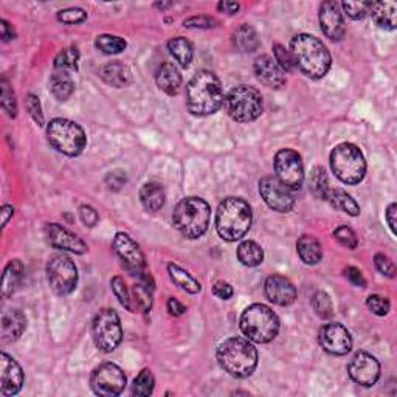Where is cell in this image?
<instances>
[{
	"mask_svg": "<svg viewBox=\"0 0 397 397\" xmlns=\"http://www.w3.org/2000/svg\"><path fill=\"white\" fill-rule=\"evenodd\" d=\"M241 330L250 341L269 343L280 332V319L266 304H251L241 315Z\"/></svg>",
	"mask_w": 397,
	"mask_h": 397,
	"instance_id": "6",
	"label": "cell"
},
{
	"mask_svg": "<svg viewBox=\"0 0 397 397\" xmlns=\"http://www.w3.org/2000/svg\"><path fill=\"white\" fill-rule=\"evenodd\" d=\"M216 24L217 22L213 17L193 16L183 22V26L185 28H193V30H208V28H213V26H216Z\"/></svg>",
	"mask_w": 397,
	"mask_h": 397,
	"instance_id": "50",
	"label": "cell"
},
{
	"mask_svg": "<svg viewBox=\"0 0 397 397\" xmlns=\"http://www.w3.org/2000/svg\"><path fill=\"white\" fill-rule=\"evenodd\" d=\"M126 182H128V176L121 169H115L105 176V185L110 191H120Z\"/></svg>",
	"mask_w": 397,
	"mask_h": 397,
	"instance_id": "52",
	"label": "cell"
},
{
	"mask_svg": "<svg viewBox=\"0 0 397 397\" xmlns=\"http://www.w3.org/2000/svg\"><path fill=\"white\" fill-rule=\"evenodd\" d=\"M276 178L290 189H300L304 182L301 155L294 149H280L275 155Z\"/></svg>",
	"mask_w": 397,
	"mask_h": 397,
	"instance_id": "13",
	"label": "cell"
},
{
	"mask_svg": "<svg viewBox=\"0 0 397 397\" xmlns=\"http://www.w3.org/2000/svg\"><path fill=\"white\" fill-rule=\"evenodd\" d=\"M374 264H375V269L379 270L382 275H385L388 278H394V275H396L394 262L389 260L388 256L382 255V253H377L374 256Z\"/></svg>",
	"mask_w": 397,
	"mask_h": 397,
	"instance_id": "51",
	"label": "cell"
},
{
	"mask_svg": "<svg viewBox=\"0 0 397 397\" xmlns=\"http://www.w3.org/2000/svg\"><path fill=\"white\" fill-rule=\"evenodd\" d=\"M168 50L178 62V65L183 69H187L191 64V61H193L194 50H193V45H191V42L187 37H182V36L173 37L168 42Z\"/></svg>",
	"mask_w": 397,
	"mask_h": 397,
	"instance_id": "34",
	"label": "cell"
},
{
	"mask_svg": "<svg viewBox=\"0 0 397 397\" xmlns=\"http://www.w3.org/2000/svg\"><path fill=\"white\" fill-rule=\"evenodd\" d=\"M324 201L330 203V207H334L335 210L343 211V213H346L349 216H359L360 214V207L359 203H357L353 196L348 194L345 189H340V188H329L326 198Z\"/></svg>",
	"mask_w": 397,
	"mask_h": 397,
	"instance_id": "27",
	"label": "cell"
},
{
	"mask_svg": "<svg viewBox=\"0 0 397 397\" xmlns=\"http://www.w3.org/2000/svg\"><path fill=\"white\" fill-rule=\"evenodd\" d=\"M296 251L298 256L301 257V261L304 264H307V266H315V264H319L323 257V248L320 246V242L309 235H304L298 239Z\"/></svg>",
	"mask_w": 397,
	"mask_h": 397,
	"instance_id": "29",
	"label": "cell"
},
{
	"mask_svg": "<svg viewBox=\"0 0 397 397\" xmlns=\"http://www.w3.org/2000/svg\"><path fill=\"white\" fill-rule=\"evenodd\" d=\"M15 214V208L11 207V205H3L2 207V227L5 228L6 223L10 222V219Z\"/></svg>",
	"mask_w": 397,
	"mask_h": 397,
	"instance_id": "60",
	"label": "cell"
},
{
	"mask_svg": "<svg viewBox=\"0 0 397 397\" xmlns=\"http://www.w3.org/2000/svg\"><path fill=\"white\" fill-rule=\"evenodd\" d=\"M330 168L340 182L357 185L365 178L366 160L355 144L340 143L330 152Z\"/></svg>",
	"mask_w": 397,
	"mask_h": 397,
	"instance_id": "7",
	"label": "cell"
},
{
	"mask_svg": "<svg viewBox=\"0 0 397 397\" xmlns=\"http://www.w3.org/2000/svg\"><path fill=\"white\" fill-rule=\"evenodd\" d=\"M168 273L171 281H173L176 286L183 290V292L196 295L201 292V282H198L194 276H191L187 270H183L182 267H178L177 264H169L168 266Z\"/></svg>",
	"mask_w": 397,
	"mask_h": 397,
	"instance_id": "33",
	"label": "cell"
},
{
	"mask_svg": "<svg viewBox=\"0 0 397 397\" xmlns=\"http://www.w3.org/2000/svg\"><path fill=\"white\" fill-rule=\"evenodd\" d=\"M239 8H241V5L237 3V2H227V0H225V2H219L217 3V10H219L221 12H225V15H236L237 11H239Z\"/></svg>",
	"mask_w": 397,
	"mask_h": 397,
	"instance_id": "58",
	"label": "cell"
},
{
	"mask_svg": "<svg viewBox=\"0 0 397 397\" xmlns=\"http://www.w3.org/2000/svg\"><path fill=\"white\" fill-rule=\"evenodd\" d=\"M320 26L324 36L330 41H341L345 36L346 26L345 21H343V12L340 3L334 2V0H328L320 5Z\"/></svg>",
	"mask_w": 397,
	"mask_h": 397,
	"instance_id": "18",
	"label": "cell"
},
{
	"mask_svg": "<svg viewBox=\"0 0 397 397\" xmlns=\"http://www.w3.org/2000/svg\"><path fill=\"white\" fill-rule=\"evenodd\" d=\"M25 109L28 112V115L33 118L37 126H44V114L41 108V101L39 98L33 94H28L25 98Z\"/></svg>",
	"mask_w": 397,
	"mask_h": 397,
	"instance_id": "48",
	"label": "cell"
},
{
	"mask_svg": "<svg viewBox=\"0 0 397 397\" xmlns=\"http://www.w3.org/2000/svg\"><path fill=\"white\" fill-rule=\"evenodd\" d=\"M396 213H397V205L391 203L389 207L387 208V222L389 225V228H391V233L396 236L397 235V227H396Z\"/></svg>",
	"mask_w": 397,
	"mask_h": 397,
	"instance_id": "57",
	"label": "cell"
},
{
	"mask_svg": "<svg viewBox=\"0 0 397 397\" xmlns=\"http://www.w3.org/2000/svg\"><path fill=\"white\" fill-rule=\"evenodd\" d=\"M0 31H2V41L8 42L11 39L16 37V33L12 30V26L10 25V22H6L5 19L0 21Z\"/></svg>",
	"mask_w": 397,
	"mask_h": 397,
	"instance_id": "59",
	"label": "cell"
},
{
	"mask_svg": "<svg viewBox=\"0 0 397 397\" xmlns=\"http://www.w3.org/2000/svg\"><path fill=\"white\" fill-rule=\"evenodd\" d=\"M154 387H155L154 374H152L151 369L144 368L134 380V385H132V394L138 396V397H148L152 394V391H154Z\"/></svg>",
	"mask_w": 397,
	"mask_h": 397,
	"instance_id": "38",
	"label": "cell"
},
{
	"mask_svg": "<svg viewBox=\"0 0 397 397\" xmlns=\"http://www.w3.org/2000/svg\"><path fill=\"white\" fill-rule=\"evenodd\" d=\"M2 108L11 118H16L17 115V101L16 95L12 92L10 83L3 78L2 79Z\"/></svg>",
	"mask_w": 397,
	"mask_h": 397,
	"instance_id": "44",
	"label": "cell"
},
{
	"mask_svg": "<svg viewBox=\"0 0 397 397\" xmlns=\"http://www.w3.org/2000/svg\"><path fill=\"white\" fill-rule=\"evenodd\" d=\"M366 306L373 314L379 315V316H385L389 312V307H391V304H389V300L385 296L369 295L366 298Z\"/></svg>",
	"mask_w": 397,
	"mask_h": 397,
	"instance_id": "49",
	"label": "cell"
},
{
	"mask_svg": "<svg viewBox=\"0 0 397 397\" xmlns=\"http://www.w3.org/2000/svg\"><path fill=\"white\" fill-rule=\"evenodd\" d=\"M217 362L225 373L236 379H246L257 366V350L248 339L231 337L223 340L216 350Z\"/></svg>",
	"mask_w": 397,
	"mask_h": 397,
	"instance_id": "3",
	"label": "cell"
},
{
	"mask_svg": "<svg viewBox=\"0 0 397 397\" xmlns=\"http://www.w3.org/2000/svg\"><path fill=\"white\" fill-rule=\"evenodd\" d=\"M112 248H114L115 255L120 257L124 269L128 270L130 275H135L140 278L148 272L146 270V257H144L142 248L138 244L132 239L129 235L126 233H117L112 242Z\"/></svg>",
	"mask_w": 397,
	"mask_h": 397,
	"instance_id": "14",
	"label": "cell"
},
{
	"mask_svg": "<svg viewBox=\"0 0 397 397\" xmlns=\"http://www.w3.org/2000/svg\"><path fill=\"white\" fill-rule=\"evenodd\" d=\"M110 286L112 290H114L115 296L118 298V301L123 307H126L129 310V312H134V306H132L130 303V295H129V290L126 287V282L121 276H114L110 281Z\"/></svg>",
	"mask_w": 397,
	"mask_h": 397,
	"instance_id": "42",
	"label": "cell"
},
{
	"mask_svg": "<svg viewBox=\"0 0 397 397\" xmlns=\"http://www.w3.org/2000/svg\"><path fill=\"white\" fill-rule=\"evenodd\" d=\"M334 239L340 244V246L346 247L349 250L357 248V244H359V239H357L355 231L350 227H339L334 231Z\"/></svg>",
	"mask_w": 397,
	"mask_h": 397,
	"instance_id": "45",
	"label": "cell"
},
{
	"mask_svg": "<svg viewBox=\"0 0 397 397\" xmlns=\"http://www.w3.org/2000/svg\"><path fill=\"white\" fill-rule=\"evenodd\" d=\"M95 47L99 51H103L104 55H118V53L126 50V47H128V42H126L124 39L120 36L99 35L95 39Z\"/></svg>",
	"mask_w": 397,
	"mask_h": 397,
	"instance_id": "37",
	"label": "cell"
},
{
	"mask_svg": "<svg viewBox=\"0 0 397 397\" xmlns=\"http://www.w3.org/2000/svg\"><path fill=\"white\" fill-rule=\"evenodd\" d=\"M255 75L257 78V81L266 85L269 89L280 90L286 85V71H284L280 65L276 64L275 59L269 55H262L260 58H256V61L253 64Z\"/></svg>",
	"mask_w": 397,
	"mask_h": 397,
	"instance_id": "21",
	"label": "cell"
},
{
	"mask_svg": "<svg viewBox=\"0 0 397 397\" xmlns=\"http://www.w3.org/2000/svg\"><path fill=\"white\" fill-rule=\"evenodd\" d=\"M369 5L371 2H343L340 6L350 19L360 21L369 12Z\"/></svg>",
	"mask_w": 397,
	"mask_h": 397,
	"instance_id": "46",
	"label": "cell"
},
{
	"mask_svg": "<svg viewBox=\"0 0 397 397\" xmlns=\"http://www.w3.org/2000/svg\"><path fill=\"white\" fill-rule=\"evenodd\" d=\"M309 188H310V193H312L316 198H321V201L326 198V194L330 187H329V178L324 168L316 167L312 169L310 178H309Z\"/></svg>",
	"mask_w": 397,
	"mask_h": 397,
	"instance_id": "36",
	"label": "cell"
},
{
	"mask_svg": "<svg viewBox=\"0 0 397 397\" xmlns=\"http://www.w3.org/2000/svg\"><path fill=\"white\" fill-rule=\"evenodd\" d=\"M237 260L241 261L242 266L256 267L264 261V250L255 241H244L237 247Z\"/></svg>",
	"mask_w": 397,
	"mask_h": 397,
	"instance_id": "35",
	"label": "cell"
},
{
	"mask_svg": "<svg viewBox=\"0 0 397 397\" xmlns=\"http://www.w3.org/2000/svg\"><path fill=\"white\" fill-rule=\"evenodd\" d=\"M47 281L56 295H70L78 284V269L75 262L64 253L53 255L47 262Z\"/></svg>",
	"mask_w": 397,
	"mask_h": 397,
	"instance_id": "11",
	"label": "cell"
},
{
	"mask_svg": "<svg viewBox=\"0 0 397 397\" xmlns=\"http://www.w3.org/2000/svg\"><path fill=\"white\" fill-rule=\"evenodd\" d=\"M345 278L355 287H366V280L363 273L357 267H348L345 269Z\"/></svg>",
	"mask_w": 397,
	"mask_h": 397,
	"instance_id": "54",
	"label": "cell"
},
{
	"mask_svg": "<svg viewBox=\"0 0 397 397\" xmlns=\"http://www.w3.org/2000/svg\"><path fill=\"white\" fill-rule=\"evenodd\" d=\"M47 138L53 148L67 157H78L87 144L84 129L67 118H53L47 126Z\"/></svg>",
	"mask_w": 397,
	"mask_h": 397,
	"instance_id": "8",
	"label": "cell"
},
{
	"mask_svg": "<svg viewBox=\"0 0 397 397\" xmlns=\"http://www.w3.org/2000/svg\"><path fill=\"white\" fill-rule=\"evenodd\" d=\"M320 346L332 355H346L353 349V337L340 323H328L320 329Z\"/></svg>",
	"mask_w": 397,
	"mask_h": 397,
	"instance_id": "17",
	"label": "cell"
},
{
	"mask_svg": "<svg viewBox=\"0 0 397 397\" xmlns=\"http://www.w3.org/2000/svg\"><path fill=\"white\" fill-rule=\"evenodd\" d=\"M264 292H266L269 301L276 304V306L286 307L296 300V289L294 282L282 275L269 276L264 282Z\"/></svg>",
	"mask_w": 397,
	"mask_h": 397,
	"instance_id": "22",
	"label": "cell"
},
{
	"mask_svg": "<svg viewBox=\"0 0 397 397\" xmlns=\"http://www.w3.org/2000/svg\"><path fill=\"white\" fill-rule=\"evenodd\" d=\"M24 278V264L19 260H12L3 270L2 275V295L3 298H8L16 292L19 284H21Z\"/></svg>",
	"mask_w": 397,
	"mask_h": 397,
	"instance_id": "30",
	"label": "cell"
},
{
	"mask_svg": "<svg viewBox=\"0 0 397 397\" xmlns=\"http://www.w3.org/2000/svg\"><path fill=\"white\" fill-rule=\"evenodd\" d=\"M50 90L58 101H67L75 92L74 79L69 75V71L55 70V74L50 78Z\"/></svg>",
	"mask_w": 397,
	"mask_h": 397,
	"instance_id": "31",
	"label": "cell"
},
{
	"mask_svg": "<svg viewBox=\"0 0 397 397\" xmlns=\"http://www.w3.org/2000/svg\"><path fill=\"white\" fill-rule=\"evenodd\" d=\"M155 83L158 89L169 96L177 95L182 87V75L174 64L163 62L155 71Z\"/></svg>",
	"mask_w": 397,
	"mask_h": 397,
	"instance_id": "23",
	"label": "cell"
},
{
	"mask_svg": "<svg viewBox=\"0 0 397 397\" xmlns=\"http://www.w3.org/2000/svg\"><path fill=\"white\" fill-rule=\"evenodd\" d=\"M99 76H101L105 84H109L115 89L126 87V85H129L132 81V74L128 65L118 61L103 65V67L99 69Z\"/></svg>",
	"mask_w": 397,
	"mask_h": 397,
	"instance_id": "26",
	"label": "cell"
},
{
	"mask_svg": "<svg viewBox=\"0 0 397 397\" xmlns=\"http://www.w3.org/2000/svg\"><path fill=\"white\" fill-rule=\"evenodd\" d=\"M164 189L160 183L149 182L144 183L140 189V202L144 207V210L155 213L160 211L164 205Z\"/></svg>",
	"mask_w": 397,
	"mask_h": 397,
	"instance_id": "28",
	"label": "cell"
},
{
	"mask_svg": "<svg viewBox=\"0 0 397 397\" xmlns=\"http://www.w3.org/2000/svg\"><path fill=\"white\" fill-rule=\"evenodd\" d=\"M26 329V316L21 310H8L2 316V343H15Z\"/></svg>",
	"mask_w": 397,
	"mask_h": 397,
	"instance_id": "24",
	"label": "cell"
},
{
	"mask_svg": "<svg viewBox=\"0 0 397 397\" xmlns=\"http://www.w3.org/2000/svg\"><path fill=\"white\" fill-rule=\"evenodd\" d=\"M369 15L382 30L393 31L397 26V5L394 2H371Z\"/></svg>",
	"mask_w": 397,
	"mask_h": 397,
	"instance_id": "25",
	"label": "cell"
},
{
	"mask_svg": "<svg viewBox=\"0 0 397 397\" xmlns=\"http://www.w3.org/2000/svg\"><path fill=\"white\" fill-rule=\"evenodd\" d=\"M290 53L296 67L312 79H321L330 69V53L319 37L312 35H296L290 42Z\"/></svg>",
	"mask_w": 397,
	"mask_h": 397,
	"instance_id": "2",
	"label": "cell"
},
{
	"mask_svg": "<svg viewBox=\"0 0 397 397\" xmlns=\"http://www.w3.org/2000/svg\"><path fill=\"white\" fill-rule=\"evenodd\" d=\"M273 55H275L273 59L276 61V64L280 65L284 71H294L296 69V64H295V59L292 56V53L284 47V45L275 44L273 45Z\"/></svg>",
	"mask_w": 397,
	"mask_h": 397,
	"instance_id": "43",
	"label": "cell"
},
{
	"mask_svg": "<svg viewBox=\"0 0 397 397\" xmlns=\"http://www.w3.org/2000/svg\"><path fill=\"white\" fill-rule=\"evenodd\" d=\"M87 19V12L83 8H65L58 12V21L67 25L81 24Z\"/></svg>",
	"mask_w": 397,
	"mask_h": 397,
	"instance_id": "47",
	"label": "cell"
},
{
	"mask_svg": "<svg viewBox=\"0 0 397 397\" xmlns=\"http://www.w3.org/2000/svg\"><path fill=\"white\" fill-rule=\"evenodd\" d=\"M79 216H81V221L84 222L85 227H95L99 221L96 210L90 207V205H83V207L79 208Z\"/></svg>",
	"mask_w": 397,
	"mask_h": 397,
	"instance_id": "53",
	"label": "cell"
},
{
	"mask_svg": "<svg viewBox=\"0 0 397 397\" xmlns=\"http://www.w3.org/2000/svg\"><path fill=\"white\" fill-rule=\"evenodd\" d=\"M24 371L19 363L6 353L0 354V394L15 396L22 389Z\"/></svg>",
	"mask_w": 397,
	"mask_h": 397,
	"instance_id": "19",
	"label": "cell"
},
{
	"mask_svg": "<svg viewBox=\"0 0 397 397\" xmlns=\"http://www.w3.org/2000/svg\"><path fill=\"white\" fill-rule=\"evenodd\" d=\"M227 112L231 120L237 123H250L261 117L264 110V103L260 90L251 85H237L225 98Z\"/></svg>",
	"mask_w": 397,
	"mask_h": 397,
	"instance_id": "9",
	"label": "cell"
},
{
	"mask_svg": "<svg viewBox=\"0 0 397 397\" xmlns=\"http://www.w3.org/2000/svg\"><path fill=\"white\" fill-rule=\"evenodd\" d=\"M211 208L201 197H187L177 203L173 214L176 230L187 239H198L208 230Z\"/></svg>",
	"mask_w": 397,
	"mask_h": 397,
	"instance_id": "5",
	"label": "cell"
},
{
	"mask_svg": "<svg viewBox=\"0 0 397 397\" xmlns=\"http://www.w3.org/2000/svg\"><path fill=\"white\" fill-rule=\"evenodd\" d=\"M260 194L262 201L278 213H290L295 207V197L292 189L281 183L276 177H264L260 180Z\"/></svg>",
	"mask_w": 397,
	"mask_h": 397,
	"instance_id": "15",
	"label": "cell"
},
{
	"mask_svg": "<svg viewBox=\"0 0 397 397\" xmlns=\"http://www.w3.org/2000/svg\"><path fill=\"white\" fill-rule=\"evenodd\" d=\"M92 335L99 350L112 353L118 348L123 339L120 316L114 309H101L92 321Z\"/></svg>",
	"mask_w": 397,
	"mask_h": 397,
	"instance_id": "10",
	"label": "cell"
},
{
	"mask_svg": "<svg viewBox=\"0 0 397 397\" xmlns=\"http://www.w3.org/2000/svg\"><path fill=\"white\" fill-rule=\"evenodd\" d=\"M126 374L115 363H103L94 369L90 387L96 396L114 397L123 393L126 387Z\"/></svg>",
	"mask_w": 397,
	"mask_h": 397,
	"instance_id": "12",
	"label": "cell"
},
{
	"mask_svg": "<svg viewBox=\"0 0 397 397\" xmlns=\"http://www.w3.org/2000/svg\"><path fill=\"white\" fill-rule=\"evenodd\" d=\"M225 101L221 79L211 70H198L187 85V108L196 117L216 114Z\"/></svg>",
	"mask_w": 397,
	"mask_h": 397,
	"instance_id": "1",
	"label": "cell"
},
{
	"mask_svg": "<svg viewBox=\"0 0 397 397\" xmlns=\"http://www.w3.org/2000/svg\"><path fill=\"white\" fill-rule=\"evenodd\" d=\"M167 307L169 310V314L174 316H182L185 312H187V307H185L180 301H177L176 298H169Z\"/></svg>",
	"mask_w": 397,
	"mask_h": 397,
	"instance_id": "56",
	"label": "cell"
},
{
	"mask_svg": "<svg viewBox=\"0 0 397 397\" xmlns=\"http://www.w3.org/2000/svg\"><path fill=\"white\" fill-rule=\"evenodd\" d=\"M155 6H157V8H160V10H167V8H169V6H173V3H171V2L163 3L162 2V3H155Z\"/></svg>",
	"mask_w": 397,
	"mask_h": 397,
	"instance_id": "61",
	"label": "cell"
},
{
	"mask_svg": "<svg viewBox=\"0 0 397 397\" xmlns=\"http://www.w3.org/2000/svg\"><path fill=\"white\" fill-rule=\"evenodd\" d=\"M233 42H235V47L242 53H253L255 50L260 49V45H261L260 36H257L256 30L248 24L241 25L239 28L235 31Z\"/></svg>",
	"mask_w": 397,
	"mask_h": 397,
	"instance_id": "32",
	"label": "cell"
},
{
	"mask_svg": "<svg viewBox=\"0 0 397 397\" xmlns=\"http://www.w3.org/2000/svg\"><path fill=\"white\" fill-rule=\"evenodd\" d=\"M79 62V51L76 47H69L59 51L55 58V69L62 71H76Z\"/></svg>",
	"mask_w": 397,
	"mask_h": 397,
	"instance_id": "39",
	"label": "cell"
},
{
	"mask_svg": "<svg viewBox=\"0 0 397 397\" xmlns=\"http://www.w3.org/2000/svg\"><path fill=\"white\" fill-rule=\"evenodd\" d=\"M213 294L219 298V300H230L231 296H233L235 290L233 287L230 286L228 282L225 281H217L214 286H213Z\"/></svg>",
	"mask_w": 397,
	"mask_h": 397,
	"instance_id": "55",
	"label": "cell"
},
{
	"mask_svg": "<svg viewBox=\"0 0 397 397\" xmlns=\"http://www.w3.org/2000/svg\"><path fill=\"white\" fill-rule=\"evenodd\" d=\"M349 377L357 385L362 387H373L377 383L380 377V363L374 355L360 350L354 354L348 365Z\"/></svg>",
	"mask_w": 397,
	"mask_h": 397,
	"instance_id": "16",
	"label": "cell"
},
{
	"mask_svg": "<svg viewBox=\"0 0 397 397\" xmlns=\"http://www.w3.org/2000/svg\"><path fill=\"white\" fill-rule=\"evenodd\" d=\"M312 307L315 310V314L323 320L330 319L334 314L332 300H330V296L326 292H323V290H320V292H316L312 296Z\"/></svg>",
	"mask_w": 397,
	"mask_h": 397,
	"instance_id": "41",
	"label": "cell"
},
{
	"mask_svg": "<svg viewBox=\"0 0 397 397\" xmlns=\"http://www.w3.org/2000/svg\"><path fill=\"white\" fill-rule=\"evenodd\" d=\"M253 213L248 202L241 197H227L216 211V230L223 241L235 242L248 233Z\"/></svg>",
	"mask_w": 397,
	"mask_h": 397,
	"instance_id": "4",
	"label": "cell"
},
{
	"mask_svg": "<svg viewBox=\"0 0 397 397\" xmlns=\"http://www.w3.org/2000/svg\"><path fill=\"white\" fill-rule=\"evenodd\" d=\"M152 292L154 289L146 286L144 282H138L132 289V295H134V301L137 304V307L142 310L143 314H148L152 307Z\"/></svg>",
	"mask_w": 397,
	"mask_h": 397,
	"instance_id": "40",
	"label": "cell"
},
{
	"mask_svg": "<svg viewBox=\"0 0 397 397\" xmlns=\"http://www.w3.org/2000/svg\"><path fill=\"white\" fill-rule=\"evenodd\" d=\"M45 235H47L50 246L58 250L71 251V253L76 255H84L87 253L89 250V247L85 246V242L83 239H79L75 233H71L70 230H67L59 223L51 222L45 225Z\"/></svg>",
	"mask_w": 397,
	"mask_h": 397,
	"instance_id": "20",
	"label": "cell"
}]
</instances>
